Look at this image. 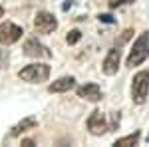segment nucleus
Returning a JSON list of instances; mask_svg holds the SVG:
<instances>
[{
    "mask_svg": "<svg viewBox=\"0 0 149 147\" xmlns=\"http://www.w3.org/2000/svg\"><path fill=\"white\" fill-rule=\"evenodd\" d=\"M147 58H149V30H145V32L139 34V38L133 42V48L129 50L127 66H129V68H133V66H141Z\"/></svg>",
    "mask_w": 149,
    "mask_h": 147,
    "instance_id": "f257e3e1",
    "label": "nucleus"
},
{
    "mask_svg": "<svg viewBox=\"0 0 149 147\" xmlns=\"http://www.w3.org/2000/svg\"><path fill=\"white\" fill-rule=\"evenodd\" d=\"M18 78L28 82V84H40L50 78V66L48 64H28L26 68L18 72Z\"/></svg>",
    "mask_w": 149,
    "mask_h": 147,
    "instance_id": "f03ea898",
    "label": "nucleus"
},
{
    "mask_svg": "<svg viewBox=\"0 0 149 147\" xmlns=\"http://www.w3.org/2000/svg\"><path fill=\"white\" fill-rule=\"evenodd\" d=\"M147 93H149V72L141 70L133 76V82H131V100L135 103H143L147 100Z\"/></svg>",
    "mask_w": 149,
    "mask_h": 147,
    "instance_id": "7ed1b4c3",
    "label": "nucleus"
},
{
    "mask_svg": "<svg viewBox=\"0 0 149 147\" xmlns=\"http://www.w3.org/2000/svg\"><path fill=\"white\" fill-rule=\"evenodd\" d=\"M22 28L20 26H16V24L12 22H2L0 24V44L4 46H10L14 42H18L20 38H22Z\"/></svg>",
    "mask_w": 149,
    "mask_h": 147,
    "instance_id": "20e7f679",
    "label": "nucleus"
},
{
    "mask_svg": "<svg viewBox=\"0 0 149 147\" xmlns=\"http://www.w3.org/2000/svg\"><path fill=\"white\" fill-rule=\"evenodd\" d=\"M34 28L40 32V34H52L58 28V20L54 14L50 12H38L34 18Z\"/></svg>",
    "mask_w": 149,
    "mask_h": 147,
    "instance_id": "39448f33",
    "label": "nucleus"
},
{
    "mask_svg": "<svg viewBox=\"0 0 149 147\" xmlns=\"http://www.w3.org/2000/svg\"><path fill=\"white\" fill-rule=\"evenodd\" d=\"M24 54L30 58H50L52 56V52L42 42H38V38H28L24 42Z\"/></svg>",
    "mask_w": 149,
    "mask_h": 147,
    "instance_id": "423d86ee",
    "label": "nucleus"
},
{
    "mask_svg": "<svg viewBox=\"0 0 149 147\" xmlns=\"http://www.w3.org/2000/svg\"><path fill=\"white\" fill-rule=\"evenodd\" d=\"M88 129H90L92 135H103L105 131H109L105 115L102 111H92V115L88 117Z\"/></svg>",
    "mask_w": 149,
    "mask_h": 147,
    "instance_id": "0eeeda50",
    "label": "nucleus"
},
{
    "mask_svg": "<svg viewBox=\"0 0 149 147\" xmlns=\"http://www.w3.org/2000/svg\"><path fill=\"white\" fill-rule=\"evenodd\" d=\"M119 60H121V52H119L117 48H111V50L107 52L105 60H103V64H102L103 74H107V76L117 74V70H119Z\"/></svg>",
    "mask_w": 149,
    "mask_h": 147,
    "instance_id": "6e6552de",
    "label": "nucleus"
},
{
    "mask_svg": "<svg viewBox=\"0 0 149 147\" xmlns=\"http://www.w3.org/2000/svg\"><path fill=\"white\" fill-rule=\"evenodd\" d=\"M78 98H84L88 102H100L102 100V90L97 84H86L78 88Z\"/></svg>",
    "mask_w": 149,
    "mask_h": 147,
    "instance_id": "1a4fd4ad",
    "label": "nucleus"
},
{
    "mask_svg": "<svg viewBox=\"0 0 149 147\" xmlns=\"http://www.w3.org/2000/svg\"><path fill=\"white\" fill-rule=\"evenodd\" d=\"M74 86H76V78L64 76V78L56 79L54 84H50V86H48V91H50V93H64V91H70Z\"/></svg>",
    "mask_w": 149,
    "mask_h": 147,
    "instance_id": "9d476101",
    "label": "nucleus"
},
{
    "mask_svg": "<svg viewBox=\"0 0 149 147\" xmlns=\"http://www.w3.org/2000/svg\"><path fill=\"white\" fill-rule=\"evenodd\" d=\"M38 125V119L36 117H24L22 121H18V123L14 125L10 129V137H18V135H22L24 131H28V129H32V127H36Z\"/></svg>",
    "mask_w": 149,
    "mask_h": 147,
    "instance_id": "9b49d317",
    "label": "nucleus"
},
{
    "mask_svg": "<svg viewBox=\"0 0 149 147\" xmlns=\"http://www.w3.org/2000/svg\"><path fill=\"white\" fill-rule=\"evenodd\" d=\"M139 137H141V133H139V131H135V133H131V135H125V137H121V139H117V141H115L113 145H115V147H127V145H137Z\"/></svg>",
    "mask_w": 149,
    "mask_h": 147,
    "instance_id": "f8f14e48",
    "label": "nucleus"
},
{
    "mask_svg": "<svg viewBox=\"0 0 149 147\" xmlns=\"http://www.w3.org/2000/svg\"><path fill=\"white\" fill-rule=\"evenodd\" d=\"M80 38H81L80 30H72V32H68V36H66V42H68V44H76V42H80Z\"/></svg>",
    "mask_w": 149,
    "mask_h": 147,
    "instance_id": "ddd939ff",
    "label": "nucleus"
},
{
    "mask_svg": "<svg viewBox=\"0 0 149 147\" xmlns=\"http://www.w3.org/2000/svg\"><path fill=\"white\" fill-rule=\"evenodd\" d=\"M8 62V52H4V50H0V70L4 68V64Z\"/></svg>",
    "mask_w": 149,
    "mask_h": 147,
    "instance_id": "4468645a",
    "label": "nucleus"
},
{
    "mask_svg": "<svg viewBox=\"0 0 149 147\" xmlns=\"http://www.w3.org/2000/svg\"><path fill=\"white\" fill-rule=\"evenodd\" d=\"M125 2H129V0H113V2H109V8H117V6H121Z\"/></svg>",
    "mask_w": 149,
    "mask_h": 147,
    "instance_id": "2eb2a0df",
    "label": "nucleus"
},
{
    "mask_svg": "<svg viewBox=\"0 0 149 147\" xmlns=\"http://www.w3.org/2000/svg\"><path fill=\"white\" fill-rule=\"evenodd\" d=\"M100 20H102V22H105V24H111V22H113V18H111L109 14H102V16H100Z\"/></svg>",
    "mask_w": 149,
    "mask_h": 147,
    "instance_id": "dca6fc26",
    "label": "nucleus"
},
{
    "mask_svg": "<svg viewBox=\"0 0 149 147\" xmlns=\"http://www.w3.org/2000/svg\"><path fill=\"white\" fill-rule=\"evenodd\" d=\"M22 145H24V147H32V145H34V141H32V139H24Z\"/></svg>",
    "mask_w": 149,
    "mask_h": 147,
    "instance_id": "f3484780",
    "label": "nucleus"
},
{
    "mask_svg": "<svg viewBox=\"0 0 149 147\" xmlns=\"http://www.w3.org/2000/svg\"><path fill=\"white\" fill-rule=\"evenodd\" d=\"M70 6H72V2H70V0H66V4H64V6H62V8H64V10H68Z\"/></svg>",
    "mask_w": 149,
    "mask_h": 147,
    "instance_id": "a211bd4d",
    "label": "nucleus"
},
{
    "mask_svg": "<svg viewBox=\"0 0 149 147\" xmlns=\"http://www.w3.org/2000/svg\"><path fill=\"white\" fill-rule=\"evenodd\" d=\"M4 16V8H2V4H0V18Z\"/></svg>",
    "mask_w": 149,
    "mask_h": 147,
    "instance_id": "6ab92c4d",
    "label": "nucleus"
},
{
    "mask_svg": "<svg viewBox=\"0 0 149 147\" xmlns=\"http://www.w3.org/2000/svg\"><path fill=\"white\" fill-rule=\"evenodd\" d=\"M147 141H149V133H147Z\"/></svg>",
    "mask_w": 149,
    "mask_h": 147,
    "instance_id": "aec40b11",
    "label": "nucleus"
}]
</instances>
